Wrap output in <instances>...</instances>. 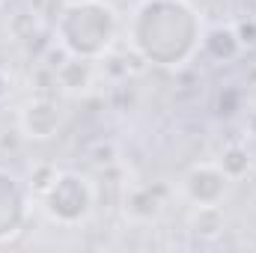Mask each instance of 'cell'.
Segmentation results:
<instances>
[{
	"label": "cell",
	"instance_id": "obj_1",
	"mask_svg": "<svg viewBox=\"0 0 256 253\" xmlns=\"http://www.w3.org/2000/svg\"><path fill=\"white\" fill-rule=\"evenodd\" d=\"M134 51L155 66H185L202 45L200 18L185 0H146L131 18Z\"/></svg>",
	"mask_w": 256,
	"mask_h": 253
},
{
	"label": "cell",
	"instance_id": "obj_2",
	"mask_svg": "<svg viewBox=\"0 0 256 253\" xmlns=\"http://www.w3.org/2000/svg\"><path fill=\"white\" fill-rule=\"evenodd\" d=\"M116 36V12L104 0H66L57 18V42L72 57L102 60Z\"/></svg>",
	"mask_w": 256,
	"mask_h": 253
},
{
	"label": "cell",
	"instance_id": "obj_3",
	"mask_svg": "<svg viewBox=\"0 0 256 253\" xmlns=\"http://www.w3.org/2000/svg\"><path fill=\"white\" fill-rule=\"evenodd\" d=\"M42 202H45V212L51 220H57L63 226H74L90 218V212L96 206V188L80 173H57L54 185L45 190Z\"/></svg>",
	"mask_w": 256,
	"mask_h": 253
},
{
	"label": "cell",
	"instance_id": "obj_4",
	"mask_svg": "<svg viewBox=\"0 0 256 253\" xmlns=\"http://www.w3.org/2000/svg\"><path fill=\"white\" fill-rule=\"evenodd\" d=\"M230 182L232 179L218 164H196L185 176V194L194 206H220Z\"/></svg>",
	"mask_w": 256,
	"mask_h": 253
},
{
	"label": "cell",
	"instance_id": "obj_5",
	"mask_svg": "<svg viewBox=\"0 0 256 253\" xmlns=\"http://www.w3.org/2000/svg\"><path fill=\"white\" fill-rule=\"evenodd\" d=\"M60 122H63V110L51 98H33L21 110V131L30 140H48V137H54Z\"/></svg>",
	"mask_w": 256,
	"mask_h": 253
},
{
	"label": "cell",
	"instance_id": "obj_6",
	"mask_svg": "<svg viewBox=\"0 0 256 253\" xmlns=\"http://www.w3.org/2000/svg\"><path fill=\"white\" fill-rule=\"evenodd\" d=\"M24 202H27V196H24V188L18 185V179L0 173V242L12 238L21 230L24 214H27Z\"/></svg>",
	"mask_w": 256,
	"mask_h": 253
},
{
	"label": "cell",
	"instance_id": "obj_7",
	"mask_svg": "<svg viewBox=\"0 0 256 253\" xmlns=\"http://www.w3.org/2000/svg\"><path fill=\"white\" fill-rule=\"evenodd\" d=\"M92 60H84V57H66L63 63L54 68V80L63 86L66 92H86L90 84H92Z\"/></svg>",
	"mask_w": 256,
	"mask_h": 253
},
{
	"label": "cell",
	"instance_id": "obj_8",
	"mask_svg": "<svg viewBox=\"0 0 256 253\" xmlns=\"http://www.w3.org/2000/svg\"><path fill=\"white\" fill-rule=\"evenodd\" d=\"M202 48L214 57V60H232L244 45L236 33V27H214L202 36Z\"/></svg>",
	"mask_w": 256,
	"mask_h": 253
},
{
	"label": "cell",
	"instance_id": "obj_9",
	"mask_svg": "<svg viewBox=\"0 0 256 253\" xmlns=\"http://www.w3.org/2000/svg\"><path fill=\"white\" fill-rule=\"evenodd\" d=\"M191 232L200 238H218L224 232L220 206H196L191 214Z\"/></svg>",
	"mask_w": 256,
	"mask_h": 253
},
{
	"label": "cell",
	"instance_id": "obj_10",
	"mask_svg": "<svg viewBox=\"0 0 256 253\" xmlns=\"http://www.w3.org/2000/svg\"><path fill=\"white\" fill-rule=\"evenodd\" d=\"M218 167H220L230 179H242V176L250 170V155H248L244 146H226V149L220 152Z\"/></svg>",
	"mask_w": 256,
	"mask_h": 253
},
{
	"label": "cell",
	"instance_id": "obj_11",
	"mask_svg": "<svg viewBox=\"0 0 256 253\" xmlns=\"http://www.w3.org/2000/svg\"><path fill=\"white\" fill-rule=\"evenodd\" d=\"M57 167L54 164H33V170H30V182H27V188L33 196H45V190L54 185V179H57Z\"/></svg>",
	"mask_w": 256,
	"mask_h": 253
},
{
	"label": "cell",
	"instance_id": "obj_12",
	"mask_svg": "<svg viewBox=\"0 0 256 253\" xmlns=\"http://www.w3.org/2000/svg\"><path fill=\"white\" fill-rule=\"evenodd\" d=\"M68 3H78V0H68Z\"/></svg>",
	"mask_w": 256,
	"mask_h": 253
},
{
	"label": "cell",
	"instance_id": "obj_13",
	"mask_svg": "<svg viewBox=\"0 0 256 253\" xmlns=\"http://www.w3.org/2000/svg\"><path fill=\"white\" fill-rule=\"evenodd\" d=\"M0 3H3V0H0Z\"/></svg>",
	"mask_w": 256,
	"mask_h": 253
}]
</instances>
